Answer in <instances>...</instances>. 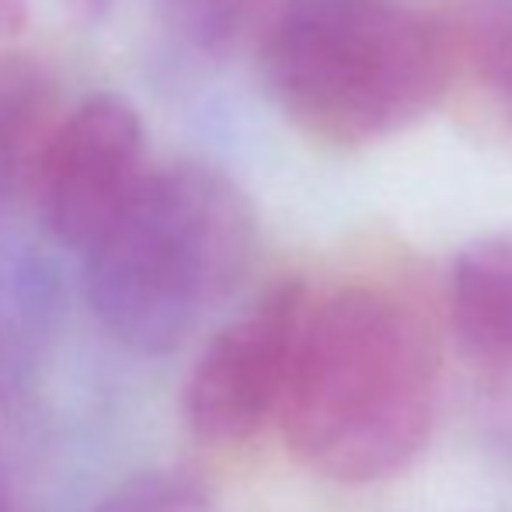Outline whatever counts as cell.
<instances>
[{"instance_id":"cell-3","label":"cell","mask_w":512,"mask_h":512,"mask_svg":"<svg viewBox=\"0 0 512 512\" xmlns=\"http://www.w3.org/2000/svg\"><path fill=\"white\" fill-rule=\"evenodd\" d=\"M251 237L248 206L223 175L199 164L147 171L84 251L91 314L126 349H178L244 276Z\"/></svg>"},{"instance_id":"cell-1","label":"cell","mask_w":512,"mask_h":512,"mask_svg":"<svg viewBox=\"0 0 512 512\" xmlns=\"http://www.w3.org/2000/svg\"><path fill=\"white\" fill-rule=\"evenodd\" d=\"M436 401V342L405 300L345 286L307 307L279 411L304 467L338 485L394 478L429 439Z\"/></svg>"},{"instance_id":"cell-2","label":"cell","mask_w":512,"mask_h":512,"mask_svg":"<svg viewBox=\"0 0 512 512\" xmlns=\"http://www.w3.org/2000/svg\"><path fill=\"white\" fill-rule=\"evenodd\" d=\"M258 63L272 102L300 133L366 147L439 105L453 39L408 0H279Z\"/></svg>"},{"instance_id":"cell-8","label":"cell","mask_w":512,"mask_h":512,"mask_svg":"<svg viewBox=\"0 0 512 512\" xmlns=\"http://www.w3.org/2000/svg\"><path fill=\"white\" fill-rule=\"evenodd\" d=\"M464 53L512 126V0H481L464 25Z\"/></svg>"},{"instance_id":"cell-10","label":"cell","mask_w":512,"mask_h":512,"mask_svg":"<svg viewBox=\"0 0 512 512\" xmlns=\"http://www.w3.org/2000/svg\"><path fill=\"white\" fill-rule=\"evenodd\" d=\"M91 512H216L203 488L175 474H140L105 495Z\"/></svg>"},{"instance_id":"cell-5","label":"cell","mask_w":512,"mask_h":512,"mask_svg":"<svg viewBox=\"0 0 512 512\" xmlns=\"http://www.w3.org/2000/svg\"><path fill=\"white\" fill-rule=\"evenodd\" d=\"M143 143L140 115L119 95H91L60 119L35 182L42 223L56 241L84 255L105 234L150 171Z\"/></svg>"},{"instance_id":"cell-7","label":"cell","mask_w":512,"mask_h":512,"mask_svg":"<svg viewBox=\"0 0 512 512\" xmlns=\"http://www.w3.org/2000/svg\"><path fill=\"white\" fill-rule=\"evenodd\" d=\"M56 91L32 56H0V213L35 192L56 126Z\"/></svg>"},{"instance_id":"cell-9","label":"cell","mask_w":512,"mask_h":512,"mask_svg":"<svg viewBox=\"0 0 512 512\" xmlns=\"http://www.w3.org/2000/svg\"><path fill=\"white\" fill-rule=\"evenodd\" d=\"M168 18L192 46L206 53L230 49L262 14L265 0H164Z\"/></svg>"},{"instance_id":"cell-6","label":"cell","mask_w":512,"mask_h":512,"mask_svg":"<svg viewBox=\"0 0 512 512\" xmlns=\"http://www.w3.org/2000/svg\"><path fill=\"white\" fill-rule=\"evenodd\" d=\"M446 310L474 366L512 370V230L478 237L453 258Z\"/></svg>"},{"instance_id":"cell-4","label":"cell","mask_w":512,"mask_h":512,"mask_svg":"<svg viewBox=\"0 0 512 512\" xmlns=\"http://www.w3.org/2000/svg\"><path fill=\"white\" fill-rule=\"evenodd\" d=\"M307 307L304 283L286 279L209 338L182 394L185 422L199 439L244 443L283 411Z\"/></svg>"},{"instance_id":"cell-11","label":"cell","mask_w":512,"mask_h":512,"mask_svg":"<svg viewBox=\"0 0 512 512\" xmlns=\"http://www.w3.org/2000/svg\"><path fill=\"white\" fill-rule=\"evenodd\" d=\"M0 512H18V509H14V502H11V495H7L4 481H0Z\"/></svg>"}]
</instances>
